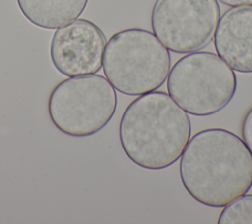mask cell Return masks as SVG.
Instances as JSON below:
<instances>
[{
	"instance_id": "4",
	"label": "cell",
	"mask_w": 252,
	"mask_h": 224,
	"mask_svg": "<svg viewBox=\"0 0 252 224\" xmlns=\"http://www.w3.org/2000/svg\"><path fill=\"white\" fill-rule=\"evenodd\" d=\"M117 94L99 74L69 77L54 86L47 111L54 126L73 137L91 136L108 124L115 113Z\"/></svg>"
},
{
	"instance_id": "3",
	"label": "cell",
	"mask_w": 252,
	"mask_h": 224,
	"mask_svg": "<svg viewBox=\"0 0 252 224\" xmlns=\"http://www.w3.org/2000/svg\"><path fill=\"white\" fill-rule=\"evenodd\" d=\"M170 66L168 49L148 30H121L105 44L103 73L124 95L140 96L158 89L166 81Z\"/></svg>"
},
{
	"instance_id": "10",
	"label": "cell",
	"mask_w": 252,
	"mask_h": 224,
	"mask_svg": "<svg viewBox=\"0 0 252 224\" xmlns=\"http://www.w3.org/2000/svg\"><path fill=\"white\" fill-rule=\"evenodd\" d=\"M219 224H252V194H243L221 210Z\"/></svg>"
},
{
	"instance_id": "12",
	"label": "cell",
	"mask_w": 252,
	"mask_h": 224,
	"mask_svg": "<svg viewBox=\"0 0 252 224\" xmlns=\"http://www.w3.org/2000/svg\"><path fill=\"white\" fill-rule=\"evenodd\" d=\"M223 5L229 7H240V6H252V0H219Z\"/></svg>"
},
{
	"instance_id": "5",
	"label": "cell",
	"mask_w": 252,
	"mask_h": 224,
	"mask_svg": "<svg viewBox=\"0 0 252 224\" xmlns=\"http://www.w3.org/2000/svg\"><path fill=\"white\" fill-rule=\"evenodd\" d=\"M168 95L187 112L208 116L223 110L233 99L234 70L217 54L194 51L179 58L167 76Z\"/></svg>"
},
{
	"instance_id": "7",
	"label": "cell",
	"mask_w": 252,
	"mask_h": 224,
	"mask_svg": "<svg viewBox=\"0 0 252 224\" xmlns=\"http://www.w3.org/2000/svg\"><path fill=\"white\" fill-rule=\"evenodd\" d=\"M105 36L87 19H76L58 28L50 43V59L55 69L67 77L94 74L102 67Z\"/></svg>"
},
{
	"instance_id": "1",
	"label": "cell",
	"mask_w": 252,
	"mask_h": 224,
	"mask_svg": "<svg viewBox=\"0 0 252 224\" xmlns=\"http://www.w3.org/2000/svg\"><path fill=\"white\" fill-rule=\"evenodd\" d=\"M181 183L199 203L223 207L252 186V154L237 134L211 127L191 137L180 156Z\"/></svg>"
},
{
	"instance_id": "9",
	"label": "cell",
	"mask_w": 252,
	"mask_h": 224,
	"mask_svg": "<svg viewBox=\"0 0 252 224\" xmlns=\"http://www.w3.org/2000/svg\"><path fill=\"white\" fill-rule=\"evenodd\" d=\"M89 0H17L24 17L36 27L54 30L76 20Z\"/></svg>"
},
{
	"instance_id": "11",
	"label": "cell",
	"mask_w": 252,
	"mask_h": 224,
	"mask_svg": "<svg viewBox=\"0 0 252 224\" xmlns=\"http://www.w3.org/2000/svg\"><path fill=\"white\" fill-rule=\"evenodd\" d=\"M240 129L242 139L252 154V106L243 115Z\"/></svg>"
},
{
	"instance_id": "8",
	"label": "cell",
	"mask_w": 252,
	"mask_h": 224,
	"mask_svg": "<svg viewBox=\"0 0 252 224\" xmlns=\"http://www.w3.org/2000/svg\"><path fill=\"white\" fill-rule=\"evenodd\" d=\"M213 39L218 56L234 71L252 73V6L226 10Z\"/></svg>"
},
{
	"instance_id": "6",
	"label": "cell",
	"mask_w": 252,
	"mask_h": 224,
	"mask_svg": "<svg viewBox=\"0 0 252 224\" xmlns=\"http://www.w3.org/2000/svg\"><path fill=\"white\" fill-rule=\"evenodd\" d=\"M220 17L217 0H156L151 26L168 50L183 54L211 43Z\"/></svg>"
},
{
	"instance_id": "2",
	"label": "cell",
	"mask_w": 252,
	"mask_h": 224,
	"mask_svg": "<svg viewBox=\"0 0 252 224\" xmlns=\"http://www.w3.org/2000/svg\"><path fill=\"white\" fill-rule=\"evenodd\" d=\"M191 136L187 112L165 92L152 91L134 99L119 122L126 156L147 170H162L182 155Z\"/></svg>"
}]
</instances>
